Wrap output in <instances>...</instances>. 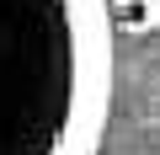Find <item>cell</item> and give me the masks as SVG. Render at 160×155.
Masks as SVG:
<instances>
[{
    "instance_id": "cell-1",
    "label": "cell",
    "mask_w": 160,
    "mask_h": 155,
    "mask_svg": "<svg viewBox=\"0 0 160 155\" xmlns=\"http://www.w3.org/2000/svg\"><path fill=\"white\" fill-rule=\"evenodd\" d=\"M112 112V0H0V155H96Z\"/></svg>"
}]
</instances>
